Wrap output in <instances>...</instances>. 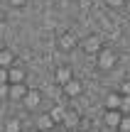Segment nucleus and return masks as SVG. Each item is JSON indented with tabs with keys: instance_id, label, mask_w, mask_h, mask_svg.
Wrapping results in <instances>:
<instances>
[{
	"instance_id": "1",
	"label": "nucleus",
	"mask_w": 130,
	"mask_h": 132,
	"mask_svg": "<svg viewBox=\"0 0 130 132\" xmlns=\"http://www.w3.org/2000/svg\"><path fill=\"white\" fill-rule=\"evenodd\" d=\"M116 64H118V56H116V52H113V49L103 47L101 52L96 54V66H98L101 71H111Z\"/></svg>"
},
{
	"instance_id": "2",
	"label": "nucleus",
	"mask_w": 130,
	"mask_h": 132,
	"mask_svg": "<svg viewBox=\"0 0 130 132\" xmlns=\"http://www.w3.org/2000/svg\"><path fill=\"white\" fill-rule=\"evenodd\" d=\"M27 81V69H25L22 64H12L7 69V83H25Z\"/></svg>"
},
{
	"instance_id": "3",
	"label": "nucleus",
	"mask_w": 130,
	"mask_h": 132,
	"mask_svg": "<svg viewBox=\"0 0 130 132\" xmlns=\"http://www.w3.org/2000/svg\"><path fill=\"white\" fill-rule=\"evenodd\" d=\"M27 93H29V86H25V83H10L7 86V98L10 100H20L22 103L27 98Z\"/></svg>"
},
{
	"instance_id": "4",
	"label": "nucleus",
	"mask_w": 130,
	"mask_h": 132,
	"mask_svg": "<svg viewBox=\"0 0 130 132\" xmlns=\"http://www.w3.org/2000/svg\"><path fill=\"white\" fill-rule=\"evenodd\" d=\"M57 47L62 49V52H71L74 47H79V39L74 37L71 32H62V34H59V39H57Z\"/></svg>"
},
{
	"instance_id": "5",
	"label": "nucleus",
	"mask_w": 130,
	"mask_h": 132,
	"mask_svg": "<svg viewBox=\"0 0 130 132\" xmlns=\"http://www.w3.org/2000/svg\"><path fill=\"white\" fill-rule=\"evenodd\" d=\"M81 49H83L86 54H98V52L103 49V47H101V39H98V34H88V37L81 42Z\"/></svg>"
},
{
	"instance_id": "6",
	"label": "nucleus",
	"mask_w": 130,
	"mask_h": 132,
	"mask_svg": "<svg viewBox=\"0 0 130 132\" xmlns=\"http://www.w3.org/2000/svg\"><path fill=\"white\" fill-rule=\"evenodd\" d=\"M62 90H64V95L66 98H79V95L83 93V83L79 78H71L66 86H62Z\"/></svg>"
},
{
	"instance_id": "7",
	"label": "nucleus",
	"mask_w": 130,
	"mask_h": 132,
	"mask_svg": "<svg viewBox=\"0 0 130 132\" xmlns=\"http://www.w3.org/2000/svg\"><path fill=\"white\" fill-rule=\"evenodd\" d=\"M123 110H106L103 113V122L108 125V127H113V130H118L120 127V120H123Z\"/></svg>"
},
{
	"instance_id": "8",
	"label": "nucleus",
	"mask_w": 130,
	"mask_h": 132,
	"mask_svg": "<svg viewBox=\"0 0 130 132\" xmlns=\"http://www.w3.org/2000/svg\"><path fill=\"white\" fill-rule=\"evenodd\" d=\"M54 78H57V83H59V86H66L69 81L74 78V73H71V69H69V66L59 64V66H57V71H54Z\"/></svg>"
},
{
	"instance_id": "9",
	"label": "nucleus",
	"mask_w": 130,
	"mask_h": 132,
	"mask_svg": "<svg viewBox=\"0 0 130 132\" xmlns=\"http://www.w3.org/2000/svg\"><path fill=\"white\" fill-rule=\"evenodd\" d=\"M120 105H123L120 90H113V93L106 95V110H120Z\"/></svg>"
},
{
	"instance_id": "10",
	"label": "nucleus",
	"mask_w": 130,
	"mask_h": 132,
	"mask_svg": "<svg viewBox=\"0 0 130 132\" xmlns=\"http://www.w3.org/2000/svg\"><path fill=\"white\" fill-rule=\"evenodd\" d=\"M54 118L49 113H44V115H39L37 118V132H47V130H54Z\"/></svg>"
},
{
	"instance_id": "11",
	"label": "nucleus",
	"mask_w": 130,
	"mask_h": 132,
	"mask_svg": "<svg viewBox=\"0 0 130 132\" xmlns=\"http://www.w3.org/2000/svg\"><path fill=\"white\" fill-rule=\"evenodd\" d=\"M39 100H42V93H39V90H34V88H29L27 98H25L22 103H25V108L34 110V108H39Z\"/></svg>"
},
{
	"instance_id": "12",
	"label": "nucleus",
	"mask_w": 130,
	"mask_h": 132,
	"mask_svg": "<svg viewBox=\"0 0 130 132\" xmlns=\"http://www.w3.org/2000/svg\"><path fill=\"white\" fill-rule=\"evenodd\" d=\"M12 64H17L15 61V54L10 52V49H3V52H0V66H3V69H10Z\"/></svg>"
},
{
	"instance_id": "13",
	"label": "nucleus",
	"mask_w": 130,
	"mask_h": 132,
	"mask_svg": "<svg viewBox=\"0 0 130 132\" xmlns=\"http://www.w3.org/2000/svg\"><path fill=\"white\" fill-rule=\"evenodd\" d=\"M49 115L54 118V122H57V125H62L64 118H66V108H64V105H54V108L49 110Z\"/></svg>"
},
{
	"instance_id": "14",
	"label": "nucleus",
	"mask_w": 130,
	"mask_h": 132,
	"mask_svg": "<svg viewBox=\"0 0 130 132\" xmlns=\"http://www.w3.org/2000/svg\"><path fill=\"white\" fill-rule=\"evenodd\" d=\"M62 125H64L66 130H74V127L79 125V115H76V113H66V118H64Z\"/></svg>"
},
{
	"instance_id": "15",
	"label": "nucleus",
	"mask_w": 130,
	"mask_h": 132,
	"mask_svg": "<svg viewBox=\"0 0 130 132\" xmlns=\"http://www.w3.org/2000/svg\"><path fill=\"white\" fill-rule=\"evenodd\" d=\"M5 132H22V122H20L17 118H12L7 122V127H5Z\"/></svg>"
},
{
	"instance_id": "16",
	"label": "nucleus",
	"mask_w": 130,
	"mask_h": 132,
	"mask_svg": "<svg viewBox=\"0 0 130 132\" xmlns=\"http://www.w3.org/2000/svg\"><path fill=\"white\" fill-rule=\"evenodd\" d=\"M120 132H130V113L123 115V120H120V127H118Z\"/></svg>"
},
{
	"instance_id": "17",
	"label": "nucleus",
	"mask_w": 130,
	"mask_h": 132,
	"mask_svg": "<svg viewBox=\"0 0 130 132\" xmlns=\"http://www.w3.org/2000/svg\"><path fill=\"white\" fill-rule=\"evenodd\" d=\"M118 90H120V95H130V78L123 81V83L118 86Z\"/></svg>"
},
{
	"instance_id": "18",
	"label": "nucleus",
	"mask_w": 130,
	"mask_h": 132,
	"mask_svg": "<svg viewBox=\"0 0 130 132\" xmlns=\"http://www.w3.org/2000/svg\"><path fill=\"white\" fill-rule=\"evenodd\" d=\"M106 5H108V7H125V0H106Z\"/></svg>"
},
{
	"instance_id": "19",
	"label": "nucleus",
	"mask_w": 130,
	"mask_h": 132,
	"mask_svg": "<svg viewBox=\"0 0 130 132\" xmlns=\"http://www.w3.org/2000/svg\"><path fill=\"white\" fill-rule=\"evenodd\" d=\"M123 113H130V95H123V105H120Z\"/></svg>"
},
{
	"instance_id": "20",
	"label": "nucleus",
	"mask_w": 130,
	"mask_h": 132,
	"mask_svg": "<svg viewBox=\"0 0 130 132\" xmlns=\"http://www.w3.org/2000/svg\"><path fill=\"white\" fill-rule=\"evenodd\" d=\"M7 3H10V7H25V5H27V0H7Z\"/></svg>"
},
{
	"instance_id": "21",
	"label": "nucleus",
	"mask_w": 130,
	"mask_h": 132,
	"mask_svg": "<svg viewBox=\"0 0 130 132\" xmlns=\"http://www.w3.org/2000/svg\"><path fill=\"white\" fill-rule=\"evenodd\" d=\"M47 132H57V130H47Z\"/></svg>"
}]
</instances>
